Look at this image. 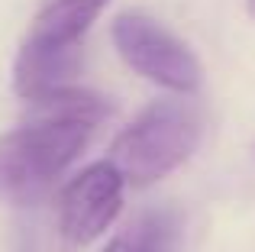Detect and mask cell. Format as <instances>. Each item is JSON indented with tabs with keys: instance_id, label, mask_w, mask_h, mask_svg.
I'll return each mask as SVG.
<instances>
[{
	"instance_id": "1",
	"label": "cell",
	"mask_w": 255,
	"mask_h": 252,
	"mask_svg": "<svg viewBox=\"0 0 255 252\" xmlns=\"http://www.w3.org/2000/svg\"><path fill=\"white\" fill-rule=\"evenodd\" d=\"M94 126L81 120L36 117L0 136V201L29 207L42 201L55 181L84 152Z\"/></svg>"
},
{
	"instance_id": "2",
	"label": "cell",
	"mask_w": 255,
	"mask_h": 252,
	"mask_svg": "<svg viewBox=\"0 0 255 252\" xmlns=\"http://www.w3.org/2000/svg\"><path fill=\"white\" fill-rule=\"evenodd\" d=\"M200 142V117L184 101H158L117 136L110 162L123 181L145 188L191 158Z\"/></svg>"
},
{
	"instance_id": "3",
	"label": "cell",
	"mask_w": 255,
	"mask_h": 252,
	"mask_svg": "<svg viewBox=\"0 0 255 252\" xmlns=\"http://www.w3.org/2000/svg\"><path fill=\"white\" fill-rule=\"evenodd\" d=\"M110 36L120 58L145 81L174 94H191L200 88V62L158 19L145 13H120L110 26Z\"/></svg>"
},
{
	"instance_id": "4",
	"label": "cell",
	"mask_w": 255,
	"mask_h": 252,
	"mask_svg": "<svg viewBox=\"0 0 255 252\" xmlns=\"http://www.w3.org/2000/svg\"><path fill=\"white\" fill-rule=\"evenodd\" d=\"M123 175L113 162H94L58 197V233L68 246H87L110 230L123 207Z\"/></svg>"
},
{
	"instance_id": "5",
	"label": "cell",
	"mask_w": 255,
	"mask_h": 252,
	"mask_svg": "<svg viewBox=\"0 0 255 252\" xmlns=\"http://www.w3.org/2000/svg\"><path fill=\"white\" fill-rule=\"evenodd\" d=\"M78 68H81V45L75 49H55L23 39L13 62V88L23 101L36 104L55 91L71 88Z\"/></svg>"
},
{
	"instance_id": "6",
	"label": "cell",
	"mask_w": 255,
	"mask_h": 252,
	"mask_svg": "<svg viewBox=\"0 0 255 252\" xmlns=\"http://www.w3.org/2000/svg\"><path fill=\"white\" fill-rule=\"evenodd\" d=\"M104 6L107 0H42L26 39L55 49H75L81 45L91 23L104 13Z\"/></svg>"
},
{
	"instance_id": "7",
	"label": "cell",
	"mask_w": 255,
	"mask_h": 252,
	"mask_svg": "<svg viewBox=\"0 0 255 252\" xmlns=\"http://www.w3.org/2000/svg\"><path fill=\"white\" fill-rule=\"evenodd\" d=\"M171 230L168 214H145L126 233L113 236L100 252H171Z\"/></svg>"
},
{
	"instance_id": "8",
	"label": "cell",
	"mask_w": 255,
	"mask_h": 252,
	"mask_svg": "<svg viewBox=\"0 0 255 252\" xmlns=\"http://www.w3.org/2000/svg\"><path fill=\"white\" fill-rule=\"evenodd\" d=\"M246 6H249V13L255 16V0H246Z\"/></svg>"
}]
</instances>
